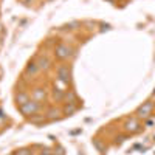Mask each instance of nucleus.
<instances>
[{
	"label": "nucleus",
	"mask_w": 155,
	"mask_h": 155,
	"mask_svg": "<svg viewBox=\"0 0 155 155\" xmlns=\"http://www.w3.org/2000/svg\"><path fill=\"white\" fill-rule=\"evenodd\" d=\"M152 110H153V104H152L150 101H147V102H144L141 107H138L137 115H138V118H147V116H150Z\"/></svg>",
	"instance_id": "obj_4"
},
{
	"label": "nucleus",
	"mask_w": 155,
	"mask_h": 155,
	"mask_svg": "<svg viewBox=\"0 0 155 155\" xmlns=\"http://www.w3.org/2000/svg\"><path fill=\"white\" fill-rule=\"evenodd\" d=\"M37 67H39V70H47L48 67H50V61H48V58L47 56H41L37 59Z\"/></svg>",
	"instance_id": "obj_7"
},
{
	"label": "nucleus",
	"mask_w": 155,
	"mask_h": 155,
	"mask_svg": "<svg viewBox=\"0 0 155 155\" xmlns=\"http://www.w3.org/2000/svg\"><path fill=\"white\" fill-rule=\"evenodd\" d=\"M78 27H81V23H79V22H71V23L67 25L65 28H67V30H76Z\"/></svg>",
	"instance_id": "obj_14"
},
{
	"label": "nucleus",
	"mask_w": 155,
	"mask_h": 155,
	"mask_svg": "<svg viewBox=\"0 0 155 155\" xmlns=\"http://www.w3.org/2000/svg\"><path fill=\"white\" fill-rule=\"evenodd\" d=\"M41 155H54L53 152H51V150H42V153Z\"/></svg>",
	"instance_id": "obj_16"
},
{
	"label": "nucleus",
	"mask_w": 155,
	"mask_h": 155,
	"mask_svg": "<svg viewBox=\"0 0 155 155\" xmlns=\"http://www.w3.org/2000/svg\"><path fill=\"white\" fill-rule=\"evenodd\" d=\"M33 96H34V101H42L45 98V90L44 88H34V92H33Z\"/></svg>",
	"instance_id": "obj_9"
},
{
	"label": "nucleus",
	"mask_w": 155,
	"mask_h": 155,
	"mask_svg": "<svg viewBox=\"0 0 155 155\" xmlns=\"http://www.w3.org/2000/svg\"><path fill=\"white\" fill-rule=\"evenodd\" d=\"M28 101H30V98H28V95H27V93L20 92V93H17V95H16V102L19 104V107H20V106H23V104H27Z\"/></svg>",
	"instance_id": "obj_8"
},
{
	"label": "nucleus",
	"mask_w": 155,
	"mask_h": 155,
	"mask_svg": "<svg viewBox=\"0 0 155 155\" xmlns=\"http://www.w3.org/2000/svg\"><path fill=\"white\" fill-rule=\"evenodd\" d=\"M3 33V28H2V25H0V34H2Z\"/></svg>",
	"instance_id": "obj_19"
},
{
	"label": "nucleus",
	"mask_w": 155,
	"mask_h": 155,
	"mask_svg": "<svg viewBox=\"0 0 155 155\" xmlns=\"http://www.w3.org/2000/svg\"><path fill=\"white\" fill-rule=\"evenodd\" d=\"M71 53H73V50H71L68 45H65V44H59V45L56 47V50H54V56H56L59 61L68 59V58L71 56Z\"/></svg>",
	"instance_id": "obj_2"
},
{
	"label": "nucleus",
	"mask_w": 155,
	"mask_h": 155,
	"mask_svg": "<svg viewBox=\"0 0 155 155\" xmlns=\"http://www.w3.org/2000/svg\"><path fill=\"white\" fill-rule=\"evenodd\" d=\"M20 112L25 115V116H33L39 112V109H41V106H39V102L37 101H28L27 104H23L19 107Z\"/></svg>",
	"instance_id": "obj_1"
},
{
	"label": "nucleus",
	"mask_w": 155,
	"mask_h": 155,
	"mask_svg": "<svg viewBox=\"0 0 155 155\" xmlns=\"http://www.w3.org/2000/svg\"><path fill=\"white\" fill-rule=\"evenodd\" d=\"M58 78H59V81L68 84L71 81V71H70V68L67 65H61L58 68Z\"/></svg>",
	"instance_id": "obj_3"
},
{
	"label": "nucleus",
	"mask_w": 155,
	"mask_h": 155,
	"mask_svg": "<svg viewBox=\"0 0 155 155\" xmlns=\"http://www.w3.org/2000/svg\"><path fill=\"white\" fill-rule=\"evenodd\" d=\"M64 96H65L64 90H61V88H54V90H53V98H54L56 101H62Z\"/></svg>",
	"instance_id": "obj_10"
},
{
	"label": "nucleus",
	"mask_w": 155,
	"mask_h": 155,
	"mask_svg": "<svg viewBox=\"0 0 155 155\" xmlns=\"http://www.w3.org/2000/svg\"><path fill=\"white\" fill-rule=\"evenodd\" d=\"M47 115H48V120H56V118H58V115H59V112L54 110V109H51Z\"/></svg>",
	"instance_id": "obj_12"
},
{
	"label": "nucleus",
	"mask_w": 155,
	"mask_h": 155,
	"mask_svg": "<svg viewBox=\"0 0 155 155\" xmlns=\"http://www.w3.org/2000/svg\"><path fill=\"white\" fill-rule=\"evenodd\" d=\"M31 2H33V0H23V3H25V5H30Z\"/></svg>",
	"instance_id": "obj_18"
},
{
	"label": "nucleus",
	"mask_w": 155,
	"mask_h": 155,
	"mask_svg": "<svg viewBox=\"0 0 155 155\" xmlns=\"http://www.w3.org/2000/svg\"><path fill=\"white\" fill-rule=\"evenodd\" d=\"M42 120H44V116H34V118H31L33 123H41Z\"/></svg>",
	"instance_id": "obj_15"
},
{
	"label": "nucleus",
	"mask_w": 155,
	"mask_h": 155,
	"mask_svg": "<svg viewBox=\"0 0 155 155\" xmlns=\"http://www.w3.org/2000/svg\"><path fill=\"white\" fill-rule=\"evenodd\" d=\"M47 2H53V0H47Z\"/></svg>",
	"instance_id": "obj_20"
},
{
	"label": "nucleus",
	"mask_w": 155,
	"mask_h": 155,
	"mask_svg": "<svg viewBox=\"0 0 155 155\" xmlns=\"http://www.w3.org/2000/svg\"><path fill=\"white\" fill-rule=\"evenodd\" d=\"M124 127H126V130H127V132H130V134H135V132H138L140 129H141V126L138 124V121H137V120H130V121H127Z\"/></svg>",
	"instance_id": "obj_5"
},
{
	"label": "nucleus",
	"mask_w": 155,
	"mask_h": 155,
	"mask_svg": "<svg viewBox=\"0 0 155 155\" xmlns=\"http://www.w3.org/2000/svg\"><path fill=\"white\" fill-rule=\"evenodd\" d=\"M33 152L30 150V149H20V150H16L14 152V155H31Z\"/></svg>",
	"instance_id": "obj_13"
},
{
	"label": "nucleus",
	"mask_w": 155,
	"mask_h": 155,
	"mask_svg": "<svg viewBox=\"0 0 155 155\" xmlns=\"http://www.w3.org/2000/svg\"><path fill=\"white\" fill-rule=\"evenodd\" d=\"M64 112H65V115H73L76 112V106H74V102H68V104L64 107Z\"/></svg>",
	"instance_id": "obj_11"
},
{
	"label": "nucleus",
	"mask_w": 155,
	"mask_h": 155,
	"mask_svg": "<svg viewBox=\"0 0 155 155\" xmlns=\"http://www.w3.org/2000/svg\"><path fill=\"white\" fill-rule=\"evenodd\" d=\"M123 140H124V137H118L116 138V143H123Z\"/></svg>",
	"instance_id": "obj_17"
},
{
	"label": "nucleus",
	"mask_w": 155,
	"mask_h": 155,
	"mask_svg": "<svg viewBox=\"0 0 155 155\" xmlns=\"http://www.w3.org/2000/svg\"><path fill=\"white\" fill-rule=\"evenodd\" d=\"M37 73H39L37 64H36V62H30L28 65H27V70H25V74H28V76H36Z\"/></svg>",
	"instance_id": "obj_6"
}]
</instances>
